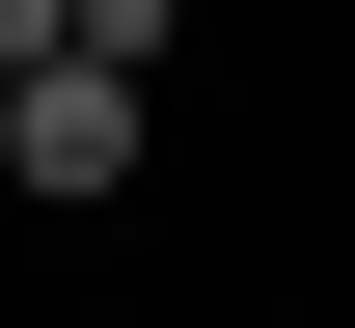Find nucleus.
Wrapping results in <instances>:
<instances>
[{"label": "nucleus", "instance_id": "f257e3e1", "mask_svg": "<svg viewBox=\"0 0 355 328\" xmlns=\"http://www.w3.org/2000/svg\"><path fill=\"white\" fill-rule=\"evenodd\" d=\"M0 164H28L55 219H83V191H137V83H83V55H28V83H0Z\"/></svg>", "mask_w": 355, "mask_h": 328}, {"label": "nucleus", "instance_id": "f03ea898", "mask_svg": "<svg viewBox=\"0 0 355 328\" xmlns=\"http://www.w3.org/2000/svg\"><path fill=\"white\" fill-rule=\"evenodd\" d=\"M28 55H55V0H0V83H28Z\"/></svg>", "mask_w": 355, "mask_h": 328}]
</instances>
